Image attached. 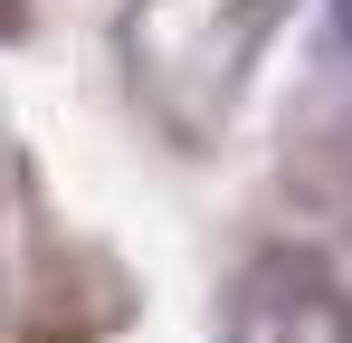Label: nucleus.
Wrapping results in <instances>:
<instances>
[{
    "label": "nucleus",
    "mask_w": 352,
    "mask_h": 343,
    "mask_svg": "<svg viewBox=\"0 0 352 343\" xmlns=\"http://www.w3.org/2000/svg\"><path fill=\"white\" fill-rule=\"evenodd\" d=\"M19 10H29V0H0V29H19Z\"/></svg>",
    "instance_id": "obj_1"
}]
</instances>
